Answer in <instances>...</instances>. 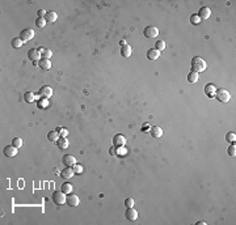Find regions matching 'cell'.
Masks as SVG:
<instances>
[{
	"instance_id": "cell-17",
	"label": "cell",
	"mask_w": 236,
	"mask_h": 225,
	"mask_svg": "<svg viewBox=\"0 0 236 225\" xmlns=\"http://www.w3.org/2000/svg\"><path fill=\"white\" fill-rule=\"evenodd\" d=\"M150 134H151V136L152 138H161L163 136V130L159 127V126H153V127H151V130H150Z\"/></svg>"
},
{
	"instance_id": "cell-36",
	"label": "cell",
	"mask_w": 236,
	"mask_h": 225,
	"mask_svg": "<svg viewBox=\"0 0 236 225\" xmlns=\"http://www.w3.org/2000/svg\"><path fill=\"white\" fill-rule=\"evenodd\" d=\"M74 172L75 173H81V172H83V168H81L80 165H75L74 166Z\"/></svg>"
},
{
	"instance_id": "cell-14",
	"label": "cell",
	"mask_w": 236,
	"mask_h": 225,
	"mask_svg": "<svg viewBox=\"0 0 236 225\" xmlns=\"http://www.w3.org/2000/svg\"><path fill=\"white\" fill-rule=\"evenodd\" d=\"M38 67H40L42 71H47L51 68V62L50 59H40L38 60Z\"/></svg>"
},
{
	"instance_id": "cell-25",
	"label": "cell",
	"mask_w": 236,
	"mask_h": 225,
	"mask_svg": "<svg viewBox=\"0 0 236 225\" xmlns=\"http://www.w3.org/2000/svg\"><path fill=\"white\" fill-rule=\"evenodd\" d=\"M57 144H58V147L60 148V149H66V148L68 147V141H67L66 138H59L58 141H57Z\"/></svg>"
},
{
	"instance_id": "cell-23",
	"label": "cell",
	"mask_w": 236,
	"mask_h": 225,
	"mask_svg": "<svg viewBox=\"0 0 236 225\" xmlns=\"http://www.w3.org/2000/svg\"><path fill=\"white\" fill-rule=\"evenodd\" d=\"M34 98H36V96H34V93L33 92H26L24 94V101L26 103H33L34 102Z\"/></svg>"
},
{
	"instance_id": "cell-26",
	"label": "cell",
	"mask_w": 236,
	"mask_h": 225,
	"mask_svg": "<svg viewBox=\"0 0 236 225\" xmlns=\"http://www.w3.org/2000/svg\"><path fill=\"white\" fill-rule=\"evenodd\" d=\"M60 190H62L64 194H70L71 191H72V185L68 183V182H64L62 185V187H60Z\"/></svg>"
},
{
	"instance_id": "cell-15",
	"label": "cell",
	"mask_w": 236,
	"mask_h": 225,
	"mask_svg": "<svg viewBox=\"0 0 236 225\" xmlns=\"http://www.w3.org/2000/svg\"><path fill=\"white\" fill-rule=\"evenodd\" d=\"M74 174H75L74 169H71V168H68V166H66V169H63V170H62V173H60V177L64 178V179H71V178L74 177Z\"/></svg>"
},
{
	"instance_id": "cell-22",
	"label": "cell",
	"mask_w": 236,
	"mask_h": 225,
	"mask_svg": "<svg viewBox=\"0 0 236 225\" xmlns=\"http://www.w3.org/2000/svg\"><path fill=\"white\" fill-rule=\"evenodd\" d=\"M188 81L190 84H195L197 81H198V73L194 72V71H190L188 73Z\"/></svg>"
},
{
	"instance_id": "cell-8",
	"label": "cell",
	"mask_w": 236,
	"mask_h": 225,
	"mask_svg": "<svg viewBox=\"0 0 236 225\" xmlns=\"http://www.w3.org/2000/svg\"><path fill=\"white\" fill-rule=\"evenodd\" d=\"M3 155L5 157H15L16 155H17V148H16L15 145H7L3 149Z\"/></svg>"
},
{
	"instance_id": "cell-2",
	"label": "cell",
	"mask_w": 236,
	"mask_h": 225,
	"mask_svg": "<svg viewBox=\"0 0 236 225\" xmlns=\"http://www.w3.org/2000/svg\"><path fill=\"white\" fill-rule=\"evenodd\" d=\"M215 98H217L219 102L227 103V102L230 101V98H231V94H230V92H228L227 89H223V88H221V89H217Z\"/></svg>"
},
{
	"instance_id": "cell-24",
	"label": "cell",
	"mask_w": 236,
	"mask_h": 225,
	"mask_svg": "<svg viewBox=\"0 0 236 225\" xmlns=\"http://www.w3.org/2000/svg\"><path fill=\"white\" fill-rule=\"evenodd\" d=\"M47 139L50 140V141H53V143L58 141V139H59V134H58V131H50V132L47 134Z\"/></svg>"
},
{
	"instance_id": "cell-13",
	"label": "cell",
	"mask_w": 236,
	"mask_h": 225,
	"mask_svg": "<svg viewBox=\"0 0 236 225\" xmlns=\"http://www.w3.org/2000/svg\"><path fill=\"white\" fill-rule=\"evenodd\" d=\"M28 58L30 60H33V63H36V60L41 59V54H40L38 50H36V48H30V50L28 51Z\"/></svg>"
},
{
	"instance_id": "cell-38",
	"label": "cell",
	"mask_w": 236,
	"mask_h": 225,
	"mask_svg": "<svg viewBox=\"0 0 236 225\" xmlns=\"http://www.w3.org/2000/svg\"><path fill=\"white\" fill-rule=\"evenodd\" d=\"M60 132H62V134H60V136H62V138H66V136L68 135V131H67V130H60Z\"/></svg>"
},
{
	"instance_id": "cell-6",
	"label": "cell",
	"mask_w": 236,
	"mask_h": 225,
	"mask_svg": "<svg viewBox=\"0 0 236 225\" xmlns=\"http://www.w3.org/2000/svg\"><path fill=\"white\" fill-rule=\"evenodd\" d=\"M125 144H126V139H125L123 135H121V134L114 135V138H113V145L114 147L116 148H122Z\"/></svg>"
},
{
	"instance_id": "cell-20",
	"label": "cell",
	"mask_w": 236,
	"mask_h": 225,
	"mask_svg": "<svg viewBox=\"0 0 236 225\" xmlns=\"http://www.w3.org/2000/svg\"><path fill=\"white\" fill-rule=\"evenodd\" d=\"M45 20H46V23H55V21L58 20V15L54 12V10H51V12H47L46 16H45Z\"/></svg>"
},
{
	"instance_id": "cell-7",
	"label": "cell",
	"mask_w": 236,
	"mask_h": 225,
	"mask_svg": "<svg viewBox=\"0 0 236 225\" xmlns=\"http://www.w3.org/2000/svg\"><path fill=\"white\" fill-rule=\"evenodd\" d=\"M125 217L127 219V220H130V221H135L136 219H138V212H136L135 208L130 207V208H127V210H126V212H125Z\"/></svg>"
},
{
	"instance_id": "cell-19",
	"label": "cell",
	"mask_w": 236,
	"mask_h": 225,
	"mask_svg": "<svg viewBox=\"0 0 236 225\" xmlns=\"http://www.w3.org/2000/svg\"><path fill=\"white\" fill-rule=\"evenodd\" d=\"M38 51L41 54V59H50L51 55H53V51L50 48H45V47H41L38 48Z\"/></svg>"
},
{
	"instance_id": "cell-5",
	"label": "cell",
	"mask_w": 236,
	"mask_h": 225,
	"mask_svg": "<svg viewBox=\"0 0 236 225\" xmlns=\"http://www.w3.org/2000/svg\"><path fill=\"white\" fill-rule=\"evenodd\" d=\"M143 34L146 38H156L159 35V29L156 26H147L143 31Z\"/></svg>"
},
{
	"instance_id": "cell-30",
	"label": "cell",
	"mask_w": 236,
	"mask_h": 225,
	"mask_svg": "<svg viewBox=\"0 0 236 225\" xmlns=\"http://www.w3.org/2000/svg\"><path fill=\"white\" fill-rule=\"evenodd\" d=\"M23 144H24V143H23V139H21V138H13L12 139V145H15L17 149H19L20 147H23Z\"/></svg>"
},
{
	"instance_id": "cell-11",
	"label": "cell",
	"mask_w": 236,
	"mask_h": 225,
	"mask_svg": "<svg viewBox=\"0 0 236 225\" xmlns=\"http://www.w3.org/2000/svg\"><path fill=\"white\" fill-rule=\"evenodd\" d=\"M62 161H63L64 165H66V166H68V168L76 165V158H75L72 155H66V156H63Z\"/></svg>"
},
{
	"instance_id": "cell-9",
	"label": "cell",
	"mask_w": 236,
	"mask_h": 225,
	"mask_svg": "<svg viewBox=\"0 0 236 225\" xmlns=\"http://www.w3.org/2000/svg\"><path fill=\"white\" fill-rule=\"evenodd\" d=\"M197 16L200 17V20H207L211 16V9L208 7H202V8H200L198 15Z\"/></svg>"
},
{
	"instance_id": "cell-32",
	"label": "cell",
	"mask_w": 236,
	"mask_h": 225,
	"mask_svg": "<svg viewBox=\"0 0 236 225\" xmlns=\"http://www.w3.org/2000/svg\"><path fill=\"white\" fill-rule=\"evenodd\" d=\"M227 153H228V156H231V157H235V156H236V145L234 144V143H232V144L228 147V151H227Z\"/></svg>"
},
{
	"instance_id": "cell-34",
	"label": "cell",
	"mask_w": 236,
	"mask_h": 225,
	"mask_svg": "<svg viewBox=\"0 0 236 225\" xmlns=\"http://www.w3.org/2000/svg\"><path fill=\"white\" fill-rule=\"evenodd\" d=\"M125 206L127 207V208L134 207V199H133V198H127V199L125 200Z\"/></svg>"
},
{
	"instance_id": "cell-27",
	"label": "cell",
	"mask_w": 236,
	"mask_h": 225,
	"mask_svg": "<svg viewBox=\"0 0 236 225\" xmlns=\"http://www.w3.org/2000/svg\"><path fill=\"white\" fill-rule=\"evenodd\" d=\"M23 41H21V38L19 37V38H13L12 40V42H11V45H12V47L13 48H20L21 46H23Z\"/></svg>"
},
{
	"instance_id": "cell-31",
	"label": "cell",
	"mask_w": 236,
	"mask_h": 225,
	"mask_svg": "<svg viewBox=\"0 0 236 225\" xmlns=\"http://www.w3.org/2000/svg\"><path fill=\"white\" fill-rule=\"evenodd\" d=\"M46 24H47V23H46L45 17H38V19L36 20V25L38 26V28H45Z\"/></svg>"
},
{
	"instance_id": "cell-35",
	"label": "cell",
	"mask_w": 236,
	"mask_h": 225,
	"mask_svg": "<svg viewBox=\"0 0 236 225\" xmlns=\"http://www.w3.org/2000/svg\"><path fill=\"white\" fill-rule=\"evenodd\" d=\"M46 13H47V12H45V9H38V12H37L38 17H45Z\"/></svg>"
},
{
	"instance_id": "cell-40",
	"label": "cell",
	"mask_w": 236,
	"mask_h": 225,
	"mask_svg": "<svg viewBox=\"0 0 236 225\" xmlns=\"http://www.w3.org/2000/svg\"><path fill=\"white\" fill-rule=\"evenodd\" d=\"M197 224H198V225H205L206 223H204V221H198V223H197Z\"/></svg>"
},
{
	"instance_id": "cell-1",
	"label": "cell",
	"mask_w": 236,
	"mask_h": 225,
	"mask_svg": "<svg viewBox=\"0 0 236 225\" xmlns=\"http://www.w3.org/2000/svg\"><path fill=\"white\" fill-rule=\"evenodd\" d=\"M206 68H207V64L201 56H194L191 59V71L198 73V72H204Z\"/></svg>"
},
{
	"instance_id": "cell-33",
	"label": "cell",
	"mask_w": 236,
	"mask_h": 225,
	"mask_svg": "<svg viewBox=\"0 0 236 225\" xmlns=\"http://www.w3.org/2000/svg\"><path fill=\"white\" fill-rule=\"evenodd\" d=\"M43 106H45V107H47V106H49L47 98H41V100L38 101V107H40V109H43Z\"/></svg>"
},
{
	"instance_id": "cell-21",
	"label": "cell",
	"mask_w": 236,
	"mask_h": 225,
	"mask_svg": "<svg viewBox=\"0 0 236 225\" xmlns=\"http://www.w3.org/2000/svg\"><path fill=\"white\" fill-rule=\"evenodd\" d=\"M121 55L123 58H129L131 55V46L130 45H125L121 47Z\"/></svg>"
},
{
	"instance_id": "cell-18",
	"label": "cell",
	"mask_w": 236,
	"mask_h": 225,
	"mask_svg": "<svg viewBox=\"0 0 236 225\" xmlns=\"http://www.w3.org/2000/svg\"><path fill=\"white\" fill-rule=\"evenodd\" d=\"M159 56H160V51H157L156 48H150L147 51V58L150 60H157Z\"/></svg>"
},
{
	"instance_id": "cell-37",
	"label": "cell",
	"mask_w": 236,
	"mask_h": 225,
	"mask_svg": "<svg viewBox=\"0 0 236 225\" xmlns=\"http://www.w3.org/2000/svg\"><path fill=\"white\" fill-rule=\"evenodd\" d=\"M109 152H110V155H112V156H117V152H116V147H114V145L110 148V151H109Z\"/></svg>"
},
{
	"instance_id": "cell-39",
	"label": "cell",
	"mask_w": 236,
	"mask_h": 225,
	"mask_svg": "<svg viewBox=\"0 0 236 225\" xmlns=\"http://www.w3.org/2000/svg\"><path fill=\"white\" fill-rule=\"evenodd\" d=\"M198 19H200V17H198V16H197V15L191 16V20H193V23H194V24H197V23H198V21H200Z\"/></svg>"
},
{
	"instance_id": "cell-12",
	"label": "cell",
	"mask_w": 236,
	"mask_h": 225,
	"mask_svg": "<svg viewBox=\"0 0 236 225\" xmlns=\"http://www.w3.org/2000/svg\"><path fill=\"white\" fill-rule=\"evenodd\" d=\"M215 93H217V88H215V85L214 84H207L206 86H205V94L208 97V98H214L215 97Z\"/></svg>"
},
{
	"instance_id": "cell-16",
	"label": "cell",
	"mask_w": 236,
	"mask_h": 225,
	"mask_svg": "<svg viewBox=\"0 0 236 225\" xmlns=\"http://www.w3.org/2000/svg\"><path fill=\"white\" fill-rule=\"evenodd\" d=\"M38 93H40V96L42 98H49V97H51V94H53V89H51L50 86H42Z\"/></svg>"
},
{
	"instance_id": "cell-10",
	"label": "cell",
	"mask_w": 236,
	"mask_h": 225,
	"mask_svg": "<svg viewBox=\"0 0 236 225\" xmlns=\"http://www.w3.org/2000/svg\"><path fill=\"white\" fill-rule=\"evenodd\" d=\"M67 204L70 206V207H78L79 206V203H80V199H79V196L78 195H75V194H71L70 193V195L67 196Z\"/></svg>"
},
{
	"instance_id": "cell-4",
	"label": "cell",
	"mask_w": 236,
	"mask_h": 225,
	"mask_svg": "<svg viewBox=\"0 0 236 225\" xmlns=\"http://www.w3.org/2000/svg\"><path fill=\"white\" fill-rule=\"evenodd\" d=\"M20 38H21V41H23L24 43H25V42H29V41H32L33 38H34V30L30 29V28H26V29H24L23 31L20 33Z\"/></svg>"
},
{
	"instance_id": "cell-28",
	"label": "cell",
	"mask_w": 236,
	"mask_h": 225,
	"mask_svg": "<svg viewBox=\"0 0 236 225\" xmlns=\"http://www.w3.org/2000/svg\"><path fill=\"white\" fill-rule=\"evenodd\" d=\"M155 48L157 51H163V50H165V42H164L163 40H159L156 41L155 43Z\"/></svg>"
},
{
	"instance_id": "cell-29",
	"label": "cell",
	"mask_w": 236,
	"mask_h": 225,
	"mask_svg": "<svg viewBox=\"0 0 236 225\" xmlns=\"http://www.w3.org/2000/svg\"><path fill=\"white\" fill-rule=\"evenodd\" d=\"M226 140L228 141V143H235V140H236V134L234 132V131H230V132H227L226 134Z\"/></svg>"
},
{
	"instance_id": "cell-3",
	"label": "cell",
	"mask_w": 236,
	"mask_h": 225,
	"mask_svg": "<svg viewBox=\"0 0 236 225\" xmlns=\"http://www.w3.org/2000/svg\"><path fill=\"white\" fill-rule=\"evenodd\" d=\"M53 202L55 203V204H58V206H62V204H64V203L67 202V198H66V194L63 193L62 190H60V191H55V193L53 194Z\"/></svg>"
}]
</instances>
